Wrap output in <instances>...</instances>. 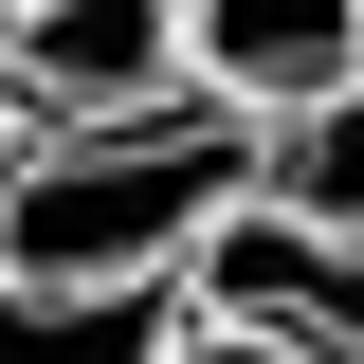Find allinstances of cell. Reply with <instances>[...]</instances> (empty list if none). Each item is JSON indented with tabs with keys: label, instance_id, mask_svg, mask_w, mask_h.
I'll return each instance as SVG.
<instances>
[{
	"label": "cell",
	"instance_id": "cell-1",
	"mask_svg": "<svg viewBox=\"0 0 364 364\" xmlns=\"http://www.w3.org/2000/svg\"><path fill=\"white\" fill-rule=\"evenodd\" d=\"M255 182V128L219 91H146V109H91V128L0 146V255L55 273V291H128V273H182L200 219Z\"/></svg>",
	"mask_w": 364,
	"mask_h": 364
},
{
	"label": "cell",
	"instance_id": "cell-2",
	"mask_svg": "<svg viewBox=\"0 0 364 364\" xmlns=\"http://www.w3.org/2000/svg\"><path fill=\"white\" fill-rule=\"evenodd\" d=\"M146 91H182V0H18L0 18V146L146 109Z\"/></svg>",
	"mask_w": 364,
	"mask_h": 364
},
{
	"label": "cell",
	"instance_id": "cell-3",
	"mask_svg": "<svg viewBox=\"0 0 364 364\" xmlns=\"http://www.w3.org/2000/svg\"><path fill=\"white\" fill-rule=\"evenodd\" d=\"M346 73H364V0H182V91H219L237 128H273Z\"/></svg>",
	"mask_w": 364,
	"mask_h": 364
},
{
	"label": "cell",
	"instance_id": "cell-4",
	"mask_svg": "<svg viewBox=\"0 0 364 364\" xmlns=\"http://www.w3.org/2000/svg\"><path fill=\"white\" fill-rule=\"evenodd\" d=\"M182 273H128V291H55V273L0 255V364H164L182 346Z\"/></svg>",
	"mask_w": 364,
	"mask_h": 364
},
{
	"label": "cell",
	"instance_id": "cell-5",
	"mask_svg": "<svg viewBox=\"0 0 364 364\" xmlns=\"http://www.w3.org/2000/svg\"><path fill=\"white\" fill-rule=\"evenodd\" d=\"M255 200H291V219H328V237H364V73L255 128Z\"/></svg>",
	"mask_w": 364,
	"mask_h": 364
},
{
	"label": "cell",
	"instance_id": "cell-6",
	"mask_svg": "<svg viewBox=\"0 0 364 364\" xmlns=\"http://www.w3.org/2000/svg\"><path fill=\"white\" fill-rule=\"evenodd\" d=\"M164 364H310V346H273V328H237V310H182Z\"/></svg>",
	"mask_w": 364,
	"mask_h": 364
},
{
	"label": "cell",
	"instance_id": "cell-7",
	"mask_svg": "<svg viewBox=\"0 0 364 364\" xmlns=\"http://www.w3.org/2000/svg\"><path fill=\"white\" fill-rule=\"evenodd\" d=\"M0 18H18V0H0Z\"/></svg>",
	"mask_w": 364,
	"mask_h": 364
}]
</instances>
